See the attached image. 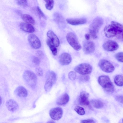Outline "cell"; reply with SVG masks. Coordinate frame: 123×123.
I'll list each match as a JSON object with an SVG mask.
<instances>
[{"instance_id":"cell-14","label":"cell","mask_w":123,"mask_h":123,"mask_svg":"<svg viewBox=\"0 0 123 123\" xmlns=\"http://www.w3.org/2000/svg\"><path fill=\"white\" fill-rule=\"evenodd\" d=\"M89 93L85 91L81 92L80 94L79 99V102L80 105L87 106L90 104L88 99Z\"/></svg>"},{"instance_id":"cell-2","label":"cell","mask_w":123,"mask_h":123,"mask_svg":"<svg viewBox=\"0 0 123 123\" xmlns=\"http://www.w3.org/2000/svg\"><path fill=\"white\" fill-rule=\"evenodd\" d=\"M103 24V20L101 17H98L92 21L89 27L90 33L94 39L98 37L97 34L99 30Z\"/></svg>"},{"instance_id":"cell-38","label":"cell","mask_w":123,"mask_h":123,"mask_svg":"<svg viewBox=\"0 0 123 123\" xmlns=\"http://www.w3.org/2000/svg\"><path fill=\"white\" fill-rule=\"evenodd\" d=\"M2 102V99L0 96V106Z\"/></svg>"},{"instance_id":"cell-36","label":"cell","mask_w":123,"mask_h":123,"mask_svg":"<svg viewBox=\"0 0 123 123\" xmlns=\"http://www.w3.org/2000/svg\"><path fill=\"white\" fill-rule=\"evenodd\" d=\"M37 55L40 57H42L43 55V53L41 51H38L37 52Z\"/></svg>"},{"instance_id":"cell-16","label":"cell","mask_w":123,"mask_h":123,"mask_svg":"<svg viewBox=\"0 0 123 123\" xmlns=\"http://www.w3.org/2000/svg\"><path fill=\"white\" fill-rule=\"evenodd\" d=\"M6 105L8 109L11 112L16 111L18 108V103L12 99H10L7 101L6 103Z\"/></svg>"},{"instance_id":"cell-17","label":"cell","mask_w":123,"mask_h":123,"mask_svg":"<svg viewBox=\"0 0 123 123\" xmlns=\"http://www.w3.org/2000/svg\"><path fill=\"white\" fill-rule=\"evenodd\" d=\"M19 26L22 30L26 32L31 33L35 31V28L32 25L25 22L21 23Z\"/></svg>"},{"instance_id":"cell-20","label":"cell","mask_w":123,"mask_h":123,"mask_svg":"<svg viewBox=\"0 0 123 123\" xmlns=\"http://www.w3.org/2000/svg\"><path fill=\"white\" fill-rule=\"evenodd\" d=\"M15 92L17 95L21 97H26L28 95L26 89L24 87L21 86H18L16 89Z\"/></svg>"},{"instance_id":"cell-12","label":"cell","mask_w":123,"mask_h":123,"mask_svg":"<svg viewBox=\"0 0 123 123\" xmlns=\"http://www.w3.org/2000/svg\"><path fill=\"white\" fill-rule=\"evenodd\" d=\"M95 49V45L93 42L86 41L83 43V50L85 54H87L91 53L94 51Z\"/></svg>"},{"instance_id":"cell-34","label":"cell","mask_w":123,"mask_h":123,"mask_svg":"<svg viewBox=\"0 0 123 123\" xmlns=\"http://www.w3.org/2000/svg\"><path fill=\"white\" fill-rule=\"evenodd\" d=\"M116 99L119 102L123 103V97L121 95H118L116 96Z\"/></svg>"},{"instance_id":"cell-32","label":"cell","mask_w":123,"mask_h":123,"mask_svg":"<svg viewBox=\"0 0 123 123\" xmlns=\"http://www.w3.org/2000/svg\"><path fill=\"white\" fill-rule=\"evenodd\" d=\"M32 62L36 65H39L40 63V61L39 58L37 57L33 56L32 58Z\"/></svg>"},{"instance_id":"cell-1","label":"cell","mask_w":123,"mask_h":123,"mask_svg":"<svg viewBox=\"0 0 123 123\" xmlns=\"http://www.w3.org/2000/svg\"><path fill=\"white\" fill-rule=\"evenodd\" d=\"M104 31L107 37L111 38L115 37L123 41V26L118 22L111 21L110 24L105 27Z\"/></svg>"},{"instance_id":"cell-13","label":"cell","mask_w":123,"mask_h":123,"mask_svg":"<svg viewBox=\"0 0 123 123\" xmlns=\"http://www.w3.org/2000/svg\"><path fill=\"white\" fill-rule=\"evenodd\" d=\"M59 60L62 65H65L70 64L72 61V58L71 55L69 54L64 53L60 56Z\"/></svg>"},{"instance_id":"cell-26","label":"cell","mask_w":123,"mask_h":123,"mask_svg":"<svg viewBox=\"0 0 123 123\" xmlns=\"http://www.w3.org/2000/svg\"><path fill=\"white\" fill-rule=\"evenodd\" d=\"M74 110L78 114L80 115H84L85 113L84 108L80 106H76L74 108Z\"/></svg>"},{"instance_id":"cell-5","label":"cell","mask_w":123,"mask_h":123,"mask_svg":"<svg viewBox=\"0 0 123 123\" xmlns=\"http://www.w3.org/2000/svg\"><path fill=\"white\" fill-rule=\"evenodd\" d=\"M23 77L29 86L31 87L35 86L37 82V77L33 72L29 70H26L23 73Z\"/></svg>"},{"instance_id":"cell-23","label":"cell","mask_w":123,"mask_h":123,"mask_svg":"<svg viewBox=\"0 0 123 123\" xmlns=\"http://www.w3.org/2000/svg\"><path fill=\"white\" fill-rule=\"evenodd\" d=\"M91 102L93 106L95 108L99 109L102 108L103 106V102L98 99H93L91 100Z\"/></svg>"},{"instance_id":"cell-4","label":"cell","mask_w":123,"mask_h":123,"mask_svg":"<svg viewBox=\"0 0 123 123\" xmlns=\"http://www.w3.org/2000/svg\"><path fill=\"white\" fill-rule=\"evenodd\" d=\"M46 77V81L44 86L45 90L49 92L51 89L56 79L55 73L53 71L49 70L47 72Z\"/></svg>"},{"instance_id":"cell-30","label":"cell","mask_w":123,"mask_h":123,"mask_svg":"<svg viewBox=\"0 0 123 123\" xmlns=\"http://www.w3.org/2000/svg\"><path fill=\"white\" fill-rule=\"evenodd\" d=\"M37 10L40 17H42L45 19H46V16L39 6H37Z\"/></svg>"},{"instance_id":"cell-10","label":"cell","mask_w":123,"mask_h":123,"mask_svg":"<svg viewBox=\"0 0 123 123\" xmlns=\"http://www.w3.org/2000/svg\"><path fill=\"white\" fill-rule=\"evenodd\" d=\"M119 47L117 43L115 41L110 40L105 42L103 47L105 50L108 51H112L117 50Z\"/></svg>"},{"instance_id":"cell-18","label":"cell","mask_w":123,"mask_h":123,"mask_svg":"<svg viewBox=\"0 0 123 123\" xmlns=\"http://www.w3.org/2000/svg\"><path fill=\"white\" fill-rule=\"evenodd\" d=\"M47 35L56 47L59 46L60 43L59 39L53 32L51 31H48Z\"/></svg>"},{"instance_id":"cell-11","label":"cell","mask_w":123,"mask_h":123,"mask_svg":"<svg viewBox=\"0 0 123 123\" xmlns=\"http://www.w3.org/2000/svg\"><path fill=\"white\" fill-rule=\"evenodd\" d=\"M28 40L31 45L33 48L38 49L41 47V44L40 41L35 34H30L28 37Z\"/></svg>"},{"instance_id":"cell-25","label":"cell","mask_w":123,"mask_h":123,"mask_svg":"<svg viewBox=\"0 0 123 123\" xmlns=\"http://www.w3.org/2000/svg\"><path fill=\"white\" fill-rule=\"evenodd\" d=\"M46 3L45 6L46 9L49 10H51L53 8L54 5V0H43Z\"/></svg>"},{"instance_id":"cell-19","label":"cell","mask_w":123,"mask_h":123,"mask_svg":"<svg viewBox=\"0 0 123 123\" xmlns=\"http://www.w3.org/2000/svg\"><path fill=\"white\" fill-rule=\"evenodd\" d=\"M69 97L67 93L63 94L57 99L56 101L57 105H64L66 104L69 101Z\"/></svg>"},{"instance_id":"cell-21","label":"cell","mask_w":123,"mask_h":123,"mask_svg":"<svg viewBox=\"0 0 123 123\" xmlns=\"http://www.w3.org/2000/svg\"><path fill=\"white\" fill-rule=\"evenodd\" d=\"M21 17L25 22L32 25H35V21L34 18L29 15L25 14L21 15Z\"/></svg>"},{"instance_id":"cell-15","label":"cell","mask_w":123,"mask_h":123,"mask_svg":"<svg viewBox=\"0 0 123 123\" xmlns=\"http://www.w3.org/2000/svg\"><path fill=\"white\" fill-rule=\"evenodd\" d=\"M66 20L68 23L74 25L83 24L86 23L87 21L86 18H69L67 19Z\"/></svg>"},{"instance_id":"cell-9","label":"cell","mask_w":123,"mask_h":123,"mask_svg":"<svg viewBox=\"0 0 123 123\" xmlns=\"http://www.w3.org/2000/svg\"><path fill=\"white\" fill-rule=\"evenodd\" d=\"M63 113L62 109L59 107L52 108L50 110L49 112L51 117L55 120L60 119L62 117Z\"/></svg>"},{"instance_id":"cell-29","label":"cell","mask_w":123,"mask_h":123,"mask_svg":"<svg viewBox=\"0 0 123 123\" xmlns=\"http://www.w3.org/2000/svg\"><path fill=\"white\" fill-rule=\"evenodd\" d=\"M76 76V73L73 71L70 72L68 74L69 78L72 81L74 80L75 79Z\"/></svg>"},{"instance_id":"cell-22","label":"cell","mask_w":123,"mask_h":123,"mask_svg":"<svg viewBox=\"0 0 123 123\" xmlns=\"http://www.w3.org/2000/svg\"><path fill=\"white\" fill-rule=\"evenodd\" d=\"M47 43L51 51L53 54L56 55L57 53V49L56 47L55 46L50 39L47 40Z\"/></svg>"},{"instance_id":"cell-35","label":"cell","mask_w":123,"mask_h":123,"mask_svg":"<svg viewBox=\"0 0 123 123\" xmlns=\"http://www.w3.org/2000/svg\"><path fill=\"white\" fill-rule=\"evenodd\" d=\"M82 79L85 81H88L90 77L88 75H84L82 76Z\"/></svg>"},{"instance_id":"cell-33","label":"cell","mask_w":123,"mask_h":123,"mask_svg":"<svg viewBox=\"0 0 123 123\" xmlns=\"http://www.w3.org/2000/svg\"><path fill=\"white\" fill-rule=\"evenodd\" d=\"M81 123H95V122L93 120L91 119L82 120L81 121Z\"/></svg>"},{"instance_id":"cell-27","label":"cell","mask_w":123,"mask_h":123,"mask_svg":"<svg viewBox=\"0 0 123 123\" xmlns=\"http://www.w3.org/2000/svg\"><path fill=\"white\" fill-rule=\"evenodd\" d=\"M18 4L23 7H26L27 6V0H16Z\"/></svg>"},{"instance_id":"cell-7","label":"cell","mask_w":123,"mask_h":123,"mask_svg":"<svg viewBox=\"0 0 123 123\" xmlns=\"http://www.w3.org/2000/svg\"><path fill=\"white\" fill-rule=\"evenodd\" d=\"M74 70L80 74L85 75L90 73L92 71V68L88 64L82 63L76 66L74 68Z\"/></svg>"},{"instance_id":"cell-6","label":"cell","mask_w":123,"mask_h":123,"mask_svg":"<svg viewBox=\"0 0 123 123\" xmlns=\"http://www.w3.org/2000/svg\"><path fill=\"white\" fill-rule=\"evenodd\" d=\"M66 39L69 44L75 50L79 51L81 49V46L76 35L74 33L72 32L68 33L66 36Z\"/></svg>"},{"instance_id":"cell-24","label":"cell","mask_w":123,"mask_h":123,"mask_svg":"<svg viewBox=\"0 0 123 123\" xmlns=\"http://www.w3.org/2000/svg\"><path fill=\"white\" fill-rule=\"evenodd\" d=\"M114 82L115 84L119 86L123 85V76L121 75L116 76L114 78Z\"/></svg>"},{"instance_id":"cell-28","label":"cell","mask_w":123,"mask_h":123,"mask_svg":"<svg viewBox=\"0 0 123 123\" xmlns=\"http://www.w3.org/2000/svg\"><path fill=\"white\" fill-rule=\"evenodd\" d=\"M115 57L119 62H123V52H120L117 53L115 55Z\"/></svg>"},{"instance_id":"cell-31","label":"cell","mask_w":123,"mask_h":123,"mask_svg":"<svg viewBox=\"0 0 123 123\" xmlns=\"http://www.w3.org/2000/svg\"><path fill=\"white\" fill-rule=\"evenodd\" d=\"M35 72L39 76H42L43 75V70L40 67L36 68Z\"/></svg>"},{"instance_id":"cell-37","label":"cell","mask_w":123,"mask_h":123,"mask_svg":"<svg viewBox=\"0 0 123 123\" xmlns=\"http://www.w3.org/2000/svg\"><path fill=\"white\" fill-rule=\"evenodd\" d=\"M85 37L86 39L87 40H88L90 37V35L89 34H86L85 35Z\"/></svg>"},{"instance_id":"cell-8","label":"cell","mask_w":123,"mask_h":123,"mask_svg":"<svg viewBox=\"0 0 123 123\" xmlns=\"http://www.w3.org/2000/svg\"><path fill=\"white\" fill-rule=\"evenodd\" d=\"M98 65L103 71L107 73H111L115 69L113 65L109 61L105 59L100 60L98 63Z\"/></svg>"},{"instance_id":"cell-3","label":"cell","mask_w":123,"mask_h":123,"mask_svg":"<svg viewBox=\"0 0 123 123\" xmlns=\"http://www.w3.org/2000/svg\"><path fill=\"white\" fill-rule=\"evenodd\" d=\"M99 84L107 92L111 93L114 90V86L109 77L106 75H101L98 78Z\"/></svg>"}]
</instances>
